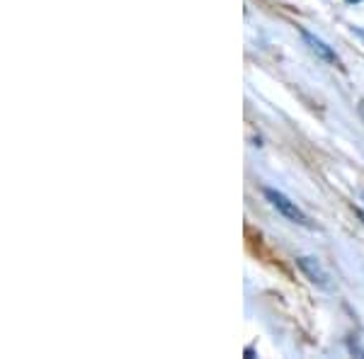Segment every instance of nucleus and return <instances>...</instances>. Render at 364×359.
I'll return each mask as SVG.
<instances>
[{"label":"nucleus","mask_w":364,"mask_h":359,"mask_svg":"<svg viewBox=\"0 0 364 359\" xmlns=\"http://www.w3.org/2000/svg\"><path fill=\"white\" fill-rule=\"evenodd\" d=\"M265 197H267V202L272 204L274 209L279 211L284 219H289V221H294V223H299V226H311V221H309V216L304 214L301 209L296 207V202H291L287 194H282V192H277V190H269V187H265Z\"/></svg>","instance_id":"obj_1"},{"label":"nucleus","mask_w":364,"mask_h":359,"mask_svg":"<svg viewBox=\"0 0 364 359\" xmlns=\"http://www.w3.org/2000/svg\"><path fill=\"white\" fill-rule=\"evenodd\" d=\"M296 262H299V267H301V272L306 274L316 286H321V289H328V286H331V282H328V272L321 267L318 260H314V257H299Z\"/></svg>","instance_id":"obj_2"},{"label":"nucleus","mask_w":364,"mask_h":359,"mask_svg":"<svg viewBox=\"0 0 364 359\" xmlns=\"http://www.w3.org/2000/svg\"><path fill=\"white\" fill-rule=\"evenodd\" d=\"M301 37H304V42L309 44V49L314 51V54L318 56V58H323V61H326V63H338L336 51H333L331 46L323 44L318 37H314V34H311V32H301Z\"/></svg>","instance_id":"obj_3"},{"label":"nucleus","mask_w":364,"mask_h":359,"mask_svg":"<svg viewBox=\"0 0 364 359\" xmlns=\"http://www.w3.org/2000/svg\"><path fill=\"white\" fill-rule=\"evenodd\" d=\"M357 199H360V204H362V209H364V190H360V194H357Z\"/></svg>","instance_id":"obj_4"},{"label":"nucleus","mask_w":364,"mask_h":359,"mask_svg":"<svg viewBox=\"0 0 364 359\" xmlns=\"http://www.w3.org/2000/svg\"><path fill=\"white\" fill-rule=\"evenodd\" d=\"M360 112H362V117H364V102H360Z\"/></svg>","instance_id":"obj_5"}]
</instances>
